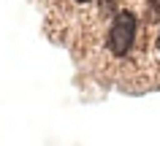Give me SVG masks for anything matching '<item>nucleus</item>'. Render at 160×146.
<instances>
[{
	"instance_id": "nucleus-1",
	"label": "nucleus",
	"mask_w": 160,
	"mask_h": 146,
	"mask_svg": "<svg viewBox=\"0 0 160 146\" xmlns=\"http://www.w3.org/2000/svg\"><path fill=\"white\" fill-rule=\"evenodd\" d=\"M138 38V19L133 11H119L109 25V52L114 57H125L133 52Z\"/></svg>"
},
{
	"instance_id": "nucleus-2",
	"label": "nucleus",
	"mask_w": 160,
	"mask_h": 146,
	"mask_svg": "<svg viewBox=\"0 0 160 146\" xmlns=\"http://www.w3.org/2000/svg\"><path fill=\"white\" fill-rule=\"evenodd\" d=\"M158 52H160V30H158Z\"/></svg>"
},
{
	"instance_id": "nucleus-3",
	"label": "nucleus",
	"mask_w": 160,
	"mask_h": 146,
	"mask_svg": "<svg viewBox=\"0 0 160 146\" xmlns=\"http://www.w3.org/2000/svg\"><path fill=\"white\" fill-rule=\"evenodd\" d=\"M76 3H90V0H76Z\"/></svg>"
}]
</instances>
